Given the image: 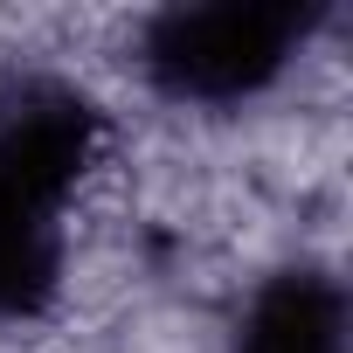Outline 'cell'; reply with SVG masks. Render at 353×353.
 I'll return each instance as SVG.
<instances>
[{
    "instance_id": "6da1fadb",
    "label": "cell",
    "mask_w": 353,
    "mask_h": 353,
    "mask_svg": "<svg viewBox=\"0 0 353 353\" xmlns=\"http://www.w3.org/2000/svg\"><path fill=\"white\" fill-rule=\"evenodd\" d=\"M305 42V14L284 0H208L173 8L145 35V70L194 104H229L263 90Z\"/></svg>"
},
{
    "instance_id": "7a4b0ae2",
    "label": "cell",
    "mask_w": 353,
    "mask_h": 353,
    "mask_svg": "<svg viewBox=\"0 0 353 353\" xmlns=\"http://www.w3.org/2000/svg\"><path fill=\"white\" fill-rule=\"evenodd\" d=\"M236 353H346V298L332 277L291 270L256 291Z\"/></svg>"
}]
</instances>
